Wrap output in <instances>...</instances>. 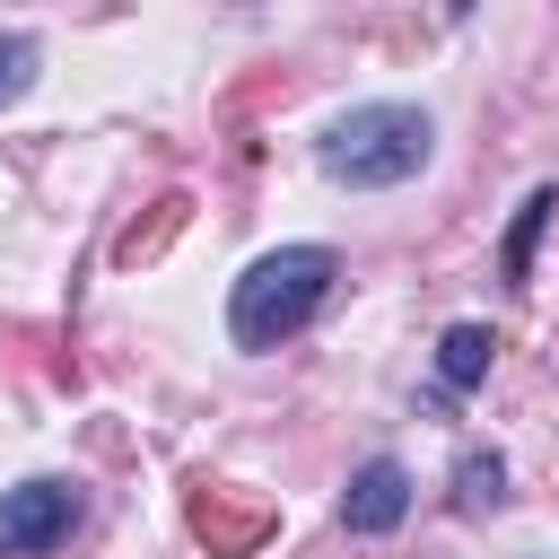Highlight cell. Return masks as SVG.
<instances>
[{"mask_svg": "<svg viewBox=\"0 0 559 559\" xmlns=\"http://www.w3.org/2000/svg\"><path fill=\"white\" fill-rule=\"evenodd\" d=\"M428 114L419 105H349L332 131H323V175L349 183V192H384V183H411L428 166Z\"/></svg>", "mask_w": 559, "mask_h": 559, "instance_id": "obj_2", "label": "cell"}, {"mask_svg": "<svg viewBox=\"0 0 559 559\" xmlns=\"http://www.w3.org/2000/svg\"><path fill=\"white\" fill-rule=\"evenodd\" d=\"M79 515H87V498L70 480H17V489H0V559H44L52 542H70Z\"/></svg>", "mask_w": 559, "mask_h": 559, "instance_id": "obj_3", "label": "cell"}, {"mask_svg": "<svg viewBox=\"0 0 559 559\" xmlns=\"http://www.w3.org/2000/svg\"><path fill=\"white\" fill-rule=\"evenodd\" d=\"M550 210H559V192H533V201L515 210V227H507V280H524V271H533V245H542Z\"/></svg>", "mask_w": 559, "mask_h": 559, "instance_id": "obj_6", "label": "cell"}, {"mask_svg": "<svg viewBox=\"0 0 559 559\" xmlns=\"http://www.w3.org/2000/svg\"><path fill=\"white\" fill-rule=\"evenodd\" d=\"M35 35H0V105H17L26 87H35Z\"/></svg>", "mask_w": 559, "mask_h": 559, "instance_id": "obj_8", "label": "cell"}, {"mask_svg": "<svg viewBox=\"0 0 559 559\" xmlns=\"http://www.w3.org/2000/svg\"><path fill=\"white\" fill-rule=\"evenodd\" d=\"M332 280H341L332 245H280V253H262V262L236 280V297H227L236 349H280L288 332H306L314 306L332 297Z\"/></svg>", "mask_w": 559, "mask_h": 559, "instance_id": "obj_1", "label": "cell"}, {"mask_svg": "<svg viewBox=\"0 0 559 559\" xmlns=\"http://www.w3.org/2000/svg\"><path fill=\"white\" fill-rule=\"evenodd\" d=\"M498 489H507V463H498V454H463V463H454V507H463V515L498 507Z\"/></svg>", "mask_w": 559, "mask_h": 559, "instance_id": "obj_7", "label": "cell"}, {"mask_svg": "<svg viewBox=\"0 0 559 559\" xmlns=\"http://www.w3.org/2000/svg\"><path fill=\"white\" fill-rule=\"evenodd\" d=\"M489 358H498V332H489V323H454V332L437 341V376H445V384H480Z\"/></svg>", "mask_w": 559, "mask_h": 559, "instance_id": "obj_5", "label": "cell"}, {"mask_svg": "<svg viewBox=\"0 0 559 559\" xmlns=\"http://www.w3.org/2000/svg\"><path fill=\"white\" fill-rule=\"evenodd\" d=\"M402 515H411V472H402L393 454L358 463V472H349V498H341V524H349V533H393Z\"/></svg>", "mask_w": 559, "mask_h": 559, "instance_id": "obj_4", "label": "cell"}]
</instances>
